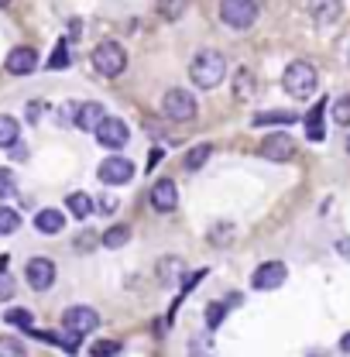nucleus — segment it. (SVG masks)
<instances>
[{"label":"nucleus","instance_id":"nucleus-1","mask_svg":"<svg viewBox=\"0 0 350 357\" xmlns=\"http://www.w3.org/2000/svg\"><path fill=\"white\" fill-rule=\"evenodd\" d=\"M189 79L199 89H217L227 79V59L217 48H203L192 62H189Z\"/></svg>","mask_w":350,"mask_h":357},{"label":"nucleus","instance_id":"nucleus-2","mask_svg":"<svg viewBox=\"0 0 350 357\" xmlns=\"http://www.w3.org/2000/svg\"><path fill=\"white\" fill-rule=\"evenodd\" d=\"M282 86H285V93H289L292 100H306V96H312L316 86H319V73H316V66L306 62V59L289 62V69L282 73Z\"/></svg>","mask_w":350,"mask_h":357},{"label":"nucleus","instance_id":"nucleus-3","mask_svg":"<svg viewBox=\"0 0 350 357\" xmlns=\"http://www.w3.org/2000/svg\"><path fill=\"white\" fill-rule=\"evenodd\" d=\"M89 62H93V69H96L100 76H107V79H117V76L128 69V52H124V48H121L117 42H100L96 48H93Z\"/></svg>","mask_w":350,"mask_h":357},{"label":"nucleus","instance_id":"nucleus-4","mask_svg":"<svg viewBox=\"0 0 350 357\" xmlns=\"http://www.w3.org/2000/svg\"><path fill=\"white\" fill-rule=\"evenodd\" d=\"M220 21L234 31H248L258 21V3L254 0H223L220 3Z\"/></svg>","mask_w":350,"mask_h":357},{"label":"nucleus","instance_id":"nucleus-5","mask_svg":"<svg viewBox=\"0 0 350 357\" xmlns=\"http://www.w3.org/2000/svg\"><path fill=\"white\" fill-rule=\"evenodd\" d=\"M162 114H165L169 121L185 124V121L196 117V100H192L185 89H169V93L162 96Z\"/></svg>","mask_w":350,"mask_h":357},{"label":"nucleus","instance_id":"nucleus-6","mask_svg":"<svg viewBox=\"0 0 350 357\" xmlns=\"http://www.w3.org/2000/svg\"><path fill=\"white\" fill-rule=\"evenodd\" d=\"M131 178H134L131 158H124V155L103 158V165H100V182H103V185H124V182H131Z\"/></svg>","mask_w":350,"mask_h":357},{"label":"nucleus","instance_id":"nucleus-7","mask_svg":"<svg viewBox=\"0 0 350 357\" xmlns=\"http://www.w3.org/2000/svg\"><path fill=\"white\" fill-rule=\"evenodd\" d=\"M62 326L73 330V333H79V337H86V333H93L100 326V312L89 310V306H69V310L62 312Z\"/></svg>","mask_w":350,"mask_h":357},{"label":"nucleus","instance_id":"nucleus-8","mask_svg":"<svg viewBox=\"0 0 350 357\" xmlns=\"http://www.w3.org/2000/svg\"><path fill=\"white\" fill-rule=\"evenodd\" d=\"M93 134H96V141H100L103 148H114V151H117V148H124V144H128L131 128H128L121 117H103V124H100Z\"/></svg>","mask_w":350,"mask_h":357},{"label":"nucleus","instance_id":"nucleus-9","mask_svg":"<svg viewBox=\"0 0 350 357\" xmlns=\"http://www.w3.org/2000/svg\"><path fill=\"white\" fill-rule=\"evenodd\" d=\"M285 278H289V268L282 265V261H264V265H258V271L251 275V285H254L258 292H271V289L285 285Z\"/></svg>","mask_w":350,"mask_h":357},{"label":"nucleus","instance_id":"nucleus-10","mask_svg":"<svg viewBox=\"0 0 350 357\" xmlns=\"http://www.w3.org/2000/svg\"><path fill=\"white\" fill-rule=\"evenodd\" d=\"M292 155H296V141L285 131L268 134L261 141V158H268V162H289Z\"/></svg>","mask_w":350,"mask_h":357},{"label":"nucleus","instance_id":"nucleus-11","mask_svg":"<svg viewBox=\"0 0 350 357\" xmlns=\"http://www.w3.org/2000/svg\"><path fill=\"white\" fill-rule=\"evenodd\" d=\"M35 69H38V52L31 45L10 48V55H7V73L10 76H31Z\"/></svg>","mask_w":350,"mask_h":357},{"label":"nucleus","instance_id":"nucleus-12","mask_svg":"<svg viewBox=\"0 0 350 357\" xmlns=\"http://www.w3.org/2000/svg\"><path fill=\"white\" fill-rule=\"evenodd\" d=\"M24 278H28V285H31L35 292H45V289H52V282H55V265H52L48 258H31V261L24 265Z\"/></svg>","mask_w":350,"mask_h":357},{"label":"nucleus","instance_id":"nucleus-13","mask_svg":"<svg viewBox=\"0 0 350 357\" xmlns=\"http://www.w3.org/2000/svg\"><path fill=\"white\" fill-rule=\"evenodd\" d=\"M151 206H155L158 213H175V206H178V189H175L172 178H158V182L151 185Z\"/></svg>","mask_w":350,"mask_h":357},{"label":"nucleus","instance_id":"nucleus-14","mask_svg":"<svg viewBox=\"0 0 350 357\" xmlns=\"http://www.w3.org/2000/svg\"><path fill=\"white\" fill-rule=\"evenodd\" d=\"M103 117H107V110H103L100 103H79V107H76L73 128H79V131H96V128L103 124Z\"/></svg>","mask_w":350,"mask_h":357},{"label":"nucleus","instance_id":"nucleus-15","mask_svg":"<svg viewBox=\"0 0 350 357\" xmlns=\"http://www.w3.org/2000/svg\"><path fill=\"white\" fill-rule=\"evenodd\" d=\"M340 10H344L340 0H309V14L316 17V24H333Z\"/></svg>","mask_w":350,"mask_h":357},{"label":"nucleus","instance_id":"nucleus-16","mask_svg":"<svg viewBox=\"0 0 350 357\" xmlns=\"http://www.w3.org/2000/svg\"><path fill=\"white\" fill-rule=\"evenodd\" d=\"M35 227L42 230V234H59L62 227H66V213L62 210H38V217H35Z\"/></svg>","mask_w":350,"mask_h":357},{"label":"nucleus","instance_id":"nucleus-17","mask_svg":"<svg viewBox=\"0 0 350 357\" xmlns=\"http://www.w3.org/2000/svg\"><path fill=\"white\" fill-rule=\"evenodd\" d=\"M251 96H254V73L241 66L234 73V100H251Z\"/></svg>","mask_w":350,"mask_h":357},{"label":"nucleus","instance_id":"nucleus-18","mask_svg":"<svg viewBox=\"0 0 350 357\" xmlns=\"http://www.w3.org/2000/svg\"><path fill=\"white\" fill-rule=\"evenodd\" d=\"M66 210H69L76 220H86L89 213H93V196H89V192H69Z\"/></svg>","mask_w":350,"mask_h":357},{"label":"nucleus","instance_id":"nucleus-19","mask_svg":"<svg viewBox=\"0 0 350 357\" xmlns=\"http://www.w3.org/2000/svg\"><path fill=\"white\" fill-rule=\"evenodd\" d=\"M210 155H213V144H196V148H189V155L182 158V165H185V172H196V169H203L206 162H210Z\"/></svg>","mask_w":350,"mask_h":357},{"label":"nucleus","instance_id":"nucleus-20","mask_svg":"<svg viewBox=\"0 0 350 357\" xmlns=\"http://www.w3.org/2000/svg\"><path fill=\"white\" fill-rule=\"evenodd\" d=\"M21 141V124L10 114H0V148H10Z\"/></svg>","mask_w":350,"mask_h":357},{"label":"nucleus","instance_id":"nucleus-21","mask_svg":"<svg viewBox=\"0 0 350 357\" xmlns=\"http://www.w3.org/2000/svg\"><path fill=\"white\" fill-rule=\"evenodd\" d=\"M131 241V227H124V223H117V227H110L103 237H100V244L103 248H110V251H117V248H124Z\"/></svg>","mask_w":350,"mask_h":357},{"label":"nucleus","instance_id":"nucleus-22","mask_svg":"<svg viewBox=\"0 0 350 357\" xmlns=\"http://www.w3.org/2000/svg\"><path fill=\"white\" fill-rule=\"evenodd\" d=\"M299 114H289V110H268V114H258L254 117V128H264V124H296Z\"/></svg>","mask_w":350,"mask_h":357},{"label":"nucleus","instance_id":"nucleus-23","mask_svg":"<svg viewBox=\"0 0 350 357\" xmlns=\"http://www.w3.org/2000/svg\"><path fill=\"white\" fill-rule=\"evenodd\" d=\"M3 319H7L10 326H17V330H28V333L35 330V323H31L35 316H31V312H28V310H10V312H7V316H3Z\"/></svg>","mask_w":350,"mask_h":357},{"label":"nucleus","instance_id":"nucleus-24","mask_svg":"<svg viewBox=\"0 0 350 357\" xmlns=\"http://www.w3.org/2000/svg\"><path fill=\"white\" fill-rule=\"evenodd\" d=\"M309 124V141H323V103H316V110L306 117Z\"/></svg>","mask_w":350,"mask_h":357},{"label":"nucleus","instance_id":"nucleus-25","mask_svg":"<svg viewBox=\"0 0 350 357\" xmlns=\"http://www.w3.org/2000/svg\"><path fill=\"white\" fill-rule=\"evenodd\" d=\"M182 10H185V0H158V14L165 21H178Z\"/></svg>","mask_w":350,"mask_h":357},{"label":"nucleus","instance_id":"nucleus-26","mask_svg":"<svg viewBox=\"0 0 350 357\" xmlns=\"http://www.w3.org/2000/svg\"><path fill=\"white\" fill-rule=\"evenodd\" d=\"M17 227H21L17 210H10V206H0V234H14Z\"/></svg>","mask_w":350,"mask_h":357},{"label":"nucleus","instance_id":"nucleus-27","mask_svg":"<svg viewBox=\"0 0 350 357\" xmlns=\"http://www.w3.org/2000/svg\"><path fill=\"white\" fill-rule=\"evenodd\" d=\"M66 66H69V42H59L48 55V69H66Z\"/></svg>","mask_w":350,"mask_h":357},{"label":"nucleus","instance_id":"nucleus-28","mask_svg":"<svg viewBox=\"0 0 350 357\" xmlns=\"http://www.w3.org/2000/svg\"><path fill=\"white\" fill-rule=\"evenodd\" d=\"M227 306H230V303H210V306H206V326H210V330H217L220 323H223Z\"/></svg>","mask_w":350,"mask_h":357},{"label":"nucleus","instance_id":"nucleus-29","mask_svg":"<svg viewBox=\"0 0 350 357\" xmlns=\"http://www.w3.org/2000/svg\"><path fill=\"white\" fill-rule=\"evenodd\" d=\"M330 117H333L337 124H350V96H340V100L333 103V110H330Z\"/></svg>","mask_w":350,"mask_h":357},{"label":"nucleus","instance_id":"nucleus-30","mask_svg":"<svg viewBox=\"0 0 350 357\" xmlns=\"http://www.w3.org/2000/svg\"><path fill=\"white\" fill-rule=\"evenodd\" d=\"M162 265L165 268H158V278H162V282H175V275H178V258H165V261H162Z\"/></svg>","mask_w":350,"mask_h":357},{"label":"nucleus","instance_id":"nucleus-31","mask_svg":"<svg viewBox=\"0 0 350 357\" xmlns=\"http://www.w3.org/2000/svg\"><path fill=\"white\" fill-rule=\"evenodd\" d=\"M89 354H96V357L121 354V344H117V340H100V344H93V347H89Z\"/></svg>","mask_w":350,"mask_h":357},{"label":"nucleus","instance_id":"nucleus-32","mask_svg":"<svg viewBox=\"0 0 350 357\" xmlns=\"http://www.w3.org/2000/svg\"><path fill=\"white\" fill-rule=\"evenodd\" d=\"M230 234H234V227H230V223H223V227H213V230H210V244H220V248H223V244H230Z\"/></svg>","mask_w":350,"mask_h":357},{"label":"nucleus","instance_id":"nucleus-33","mask_svg":"<svg viewBox=\"0 0 350 357\" xmlns=\"http://www.w3.org/2000/svg\"><path fill=\"white\" fill-rule=\"evenodd\" d=\"M14 176H10V169H0V199H7V196H14Z\"/></svg>","mask_w":350,"mask_h":357},{"label":"nucleus","instance_id":"nucleus-34","mask_svg":"<svg viewBox=\"0 0 350 357\" xmlns=\"http://www.w3.org/2000/svg\"><path fill=\"white\" fill-rule=\"evenodd\" d=\"M3 354L21 357V354H24V344H21V340H7V337H3V340H0V357H3Z\"/></svg>","mask_w":350,"mask_h":357},{"label":"nucleus","instance_id":"nucleus-35","mask_svg":"<svg viewBox=\"0 0 350 357\" xmlns=\"http://www.w3.org/2000/svg\"><path fill=\"white\" fill-rule=\"evenodd\" d=\"M10 296H14V278L7 271H0V303H7Z\"/></svg>","mask_w":350,"mask_h":357},{"label":"nucleus","instance_id":"nucleus-36","mask_svg":"<svg viewBox=\"0 0 350 357\" xmlns=\"http://www.w3.org/2000/svg\"><path fill=\"white\" fill-rule=\"evenodd\" d=\"M7 151H10V158H14V162H24V158H28V148H24L21 141H17V144H10Z\"/></svg>","mask_w":350,"mask_h":357},{"label":"nucleus","instance_id":"nucleus-37","mask_svg":"<svg viewBox=\"0 0 350 357\" xmlns=\"http://www.w3.org/2000/svg\"><path fill=\"white\" fill-rule=\"evenodd\" d=\"M96 206H100L96 213H114V210H117V199H114V196H103V199H100Z\"/></svg>","mask_w":350,"mask_h":357},{"label":"nucleus","instance_id":"nucleus-38","mask_svg":"<svg viewBox=\"0 0 350 357\" xmlns=\"http://www.w3.org/2000/svg\"><path fill=\"white\" fill-rule=\"evenodd\" d=\"M38 117H42V103H31L28 107V121H38Z\"/></svg>","mask_w":350,"mask_h":357},{"label":"nucleus","instance_id":"nucleus-39","mask_svg":"<svg viewBox=\"0 0 350 357\" xmlns=\"http://www.w3.org/2000/svg\"><path fill=\"white\" fill-rule=\"evenodd\" d=\"M340 354H350V333L340 337Z\"/></svg>","mask_w":350,"mask_h":357},{"label":"nucleus","instance_id":"nucleus-40","mask_svg":"<svg viewBox=\"0 0 350 357\" xmlns=\"http://www.w3.org/2000/svg\"><path fill=\"white\" fill-rule=\"evenodd\" d=\"M0 271H7V258L3 255H0Z\"/></svg>","mask_w":350,"mask_h":357},{"label":"nucleus","instance_id":"nucleus-41","mask_svg":"<svg viewBox=\"0 0 350 357\" xmlns=\"http://www.w3.org/2000/svg\"><path fill=\"white\" fill-rule=\"evenodd\" d=\"M7 3H10V0H0V7H7Z\"/></svg>","mask_w":350,"mask_h":357}]
</instances>
